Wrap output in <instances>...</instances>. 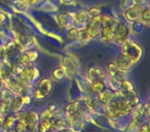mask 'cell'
Here are the masks:
<instances>
[{
	"label": "cell",
	"mask_w": 150,
	"mask_h": 132,
	"mask_svg": "<svg viewBox=\"0 0 150 132\" xmlns=\"http://www.w3.org/2000/svg\"><path fill=\"white\" fill-rule=\"evenodd\" d=\"M133 107L127 100H111L108 103V113L111 117H121L129 113Z\"/></svg>",
	"instance_id": "cell-1"
},
{
	"label": "cell",
	"mask_w": 150,
	"mask_h": 132,
	"mask_svg": "<svg viewBox=\"0 0 150 132\" xmlns=\"http://www.w3.org/2000/svg\"><path fill=\"white\" fill-rule=\"evenodd\" d=\"M122 55H125V56L127 57L132 62L135 63L140 59V57H141V55H142V51L136 44L127 41L125 44V46H123Z\"/></svg>",
	"instance_id": "cell-2"
},
{
	"label": "cell",
	"mask_w": 150,
	"mask_h": 132,
	"mask_svg": "<svg viewBox=\"0 0 150 132\" xmlns=\"http://www.w3.org/2000/svg\"><path fill=\"white\" fill-rule=\"evenodd\" d=\"M18 119H19V121H23L24 123L27 125L28 130H31V131H33V130L35 129L38 123L37 115H36L35 113H33V111L20 113Z\"/></svg>",
	"instance_id": "cell-3"
},
{
	"label": "cell",
	"mask_w": 150,
	"mask_h": 132,
	"mask_svg": "<svg viewBox=\"0 0 150 132\" xmlns=\"http://www.w3.org/2000/svg\"><path fill=\"white\" fill-rule=\"evenodd\" d=\"M101 28H102V26H101V23H100V16H97V17L93 18V20L90 22V24H88L86 31V33L88 34L90 38H95L100 35Z\"/></svg>",
	"instance_id": "cell-4"
},
{
	"label": "cell",
	"mask_w": 150,
	"mask_h": 132,
	"mask_svg": "<svg viewBox=\"0 0 150 132\" xmlns=\"http://www.w3.org/2000/svg\"><path fill=\"white\" fill-rule=\"evenodd\" d=\"M50 90H52V84L48 80H41L40 83L38 84L37 89L35 90V93H34V96L37 99H41L44 98L46 95L50 94Z\"/></svg>",
	"instance_id": "cell-5"
},
{
	"label": "cell",
	"mask_w": 150,
	"mask_h": 132,
	"mask_svg": "<svg viewBox=\"0 0 150 132\" xmlns=\"http://www.w3.org/2000/svg\"><path fill=\"white\" fill-rule=\"evenodd\" d=\"M132 64H133V62H132L131 60H129L127 57H125V55L121 54L120 56H118L116 58V60H115V66H116L118 69L120 70H127L129 69V67L132 66Z\"/></svg>",
	"instance_id": "cell-6"
},
{
	"label": "cell",
	"mask_w": 150,
	"mask_h": 132,
	"mask_svg": "<svg viewBox=\"0 0 150 132\" xmlns=\"http://www.w3.org/2000/svg\"><path fill=\"white\" fill-rule=\"evenodd\" d=\"M129 33V30L125 25H116V29H114V38L116 41H123L125 40Z\"/></svg>",
	"instance_id": "cell-7"
},
{
	"label": "cell",
	"mask_w": 150,
	"mask_h": 132,
	"mask_svg": "<svg viewBox=\"0 0 150 132\" xmlns=\"http://www.w3.org/2000/svg\"><path fill=\"white\" fill-rule=\"evenodd\" d=\"M141 11H142V9L139 5H135V6L129 7V9L125 11V18L131 22L136 21L137 19H139Z\"/></svg>",
	"instance_id": "cell-8"
},
{
	"label": "cell",
	"mask_w": 150,
	"mask_h": 132,
	"mask_svg": "<svg viewBox=\"0 0 150 132\" xmlns=\"http://www.w3.org/2000/svg\"><path fill=\"white\" fill-rule=\"evenodd\" d=\"M116 25H110V26H105L103 29L101 30V35L102 38L106 41H111L114 38V28Z\"/></svg>",
	"instance_id": "cell-9"
},
{
	"label": "cell",
	"mask_w": 150,
	"mask_h": 132,
	"mask_svg": "<svg viewBox=\"0 0 150 132\" xmlns=\"http://www.w3.org/2000/svg\"><path fill=\"white\" fill-rule=\"evenodd\" d=\"M62 65H63L62 69L64 70V72L66 71V72H68L69 74H73L75 72V68H76V66H75L74 62H73L69 57H64V58H63Z\"/></svg>",
	"instance_id": "cell-10"
},
{
	"label": "cell",
	"mask_w": 150,
	"mask_h": 132,
	"mask_svg": "<svg viewBox=\"0 0 150 132\" xmlns=\"http://www.w3.org/2000/svg\"><path fill=\"white\" fill-rule=\"evenodd\" d=\"M113 98H114V94L109 90H105L104 89V90H103L102 92H100V94H99V99H100V101H102L104 104H108L111 100H113Z\"/></svg>",
	"instance_id": "cell-11"
},
{
	"label": "cell",
	"mask_w": 150,
	"mask_h": 132,
	"mask_svg": "<svg viewBox=\"0 0 150 132\" xmlns=\"http://www.w3.org/2000/svg\"><path fill=\"white\" fill-rule=\"evenodd\" d=\"M52 127H54V122H52V120L50 119V118H43V120H42L41 124H40V126H39V130H40V132H45V131H47V130L52 129Z\"/></svg>",
	"instance_id": "cell-12"
},
{
	"label": "cell",
	"mask_w": 150,
	"mask_h": 132,
	"mask_svg": "<svg viewBox=\"0 0 150 132\" xmlns=\"http://www.w3.org/2000/svg\"><path fill=\"white\" fill-rule=\"evenodd\" d=\"M22 106H23V101H22L21 98H15L11 100V103H9V109H11V111H19Z\"/></svg>",
	"instance_id": "cell-13"
},
{
	"label": "cell",
	"mask_w": 150,
	"mask_h": 132,
	"mask_svg": "<svg viewBox=\"0 0 150 132\" xmlns=\"http://www.w3.org/2000/svg\"><path fill=\"white\" fill-rule=\"evenodd\" d=\"M88 76H90L91 80L93 81V82H95V81H99L101 78V72L100 70L98 69V68H91L90 70H88Z\"/></svg>",
	"instance_id": "cell-14"
},
{
	"label": "cell",
	"mask_w": 150,
	"mask_h": 132,
	"mask_svg": "<svg viewBox=\"0 0 150 132\" xmlns=\"http://www.w3.org/2000/svg\"><path fill=\"white\" fill-rule=\"evenodd\" d=\"M92 89L95 91V92L100 93L105 89V84L103 82H101L100 80L95 81V82H93V84H92Z\"/></svg>",
	"instance_id": "cell-15"
},
{
	"label": "cell",
	"mask_w": 150,
	"mask_h": 132,
	"mask_svg": "<svg viewBox=\"0 0 150 132\" xmlns=\"http://www.w3.org/2000/svg\"><path fill=\"white\" fill-rule=\"evenodd\" d=\"M86 19H88V14L86 11H79V13H77L75 15V20L77 22H79V23L86 22Z\"/></svg>",
	"instance_id": "cell-16"
},
{
	"label": "cell",
	"mask_w": 150,
	"mask_h": 132,
	"mask_svg": "<svg viewBox=\"0 0 150 132\" xmlns=\"http://www.w3.org/2000/svg\"><path fill=\"white\" fill-rule=\"evenodd\" d=\"M68 21H69V16L67 15V14H60V15L58 16V22L61 26L67 25Z\"/></svg>",
	"instance_id": "cell-17"
},
{
	"label": "cell",
	"mask_w": 150,
	"mask_h": 132,
	"mask_svg": "<svg viewBox=\"0 0 150 132\" xmlns=\"http://www.w3.org/2000/svg\"><path fill=\"white\" fill-rule=\"evenodd\" d=\"M77 109H78V103L73 102L67 106L66 111H67V113H69V116H70V115H72V113H77Z\"/></svg>",
	"instance_id": "cell-18"
},
{
	"label": "cell",
	"mask_w": 150,
	"mask_h": 132,
	"mask_svg": "<svg viewBox=\"0 0 150 132\" xmlns=\"http://www.w3.org/2000/svg\"><path fill=\"white\" fill-rule=\"evenodd\" d=\"M28 130V127L23 121H19V123L16 125V131L17 132H26Z\"/></svg>",
	"instance_id": "cell-19"
},
{
	"label": "cell",
	"mask_w": 150,
	"mask_h": 132,
	"mask_svg": "<svg viewBox=\"0 0 150 132\" xmlns=\"http://www.w3.org/2000/svg\"><path fill=\"white\" fill-rule=\"evenodd\" d=\"M15 122H16V117H13V116H8V117L5 118L4 126L6 128H11V126H13Z\"/></svg>",
	"instance_id": "cell-20"
},
{
	"label": "cell",
	"mask_w": 150,
	"mask_h": 132,
	"mask_svg": "<svg viewBox=\"0 0 150 132\" xmlns=\"http://www.w3.org/2000/svg\"><path fill=\"white\" fill-rule=\"evenodd\" d=\"M52 76H54V78H56V80H61V78H63V76H65V72L62 68H57V69H54V72H52Z\"/></svg>",
	"instance_id": "cell-21"
},
{
	"label": "cell",
	"mask_w": 150,
	"mask_h": 132,
	"mask_svg": "<svg viewBox=\"0 0 150 132\" xmlns=\"http://www.w3.org/2000/svg\"><path fill=\"white\" fill-rule=\"evenodd\" d=\"M78 32H79V30H77L76 28H73V29H71L70 31L68 32V35H67V37H68L70 40L76 39V37L78 36Z\"/></svg>",
	"instance_id": "cell-22"
},
{
	"label": "cell",
	"mask_w": 150,
	"mask_h": 132,
	"mask_svg": "<svg viewBox=\"0 0 150 132\" xmlns=\"http://www.w3.org/2000/svg\"><path fill=\"white\" fill-rule=\"evenodd\" d=\"M140 17H141L142 20H144L145 22L149 21V19H150V11H149V9H143V11H141Z\"/></svg>",
	"instance_id": "cell-23"
},
{
	"label": "cell",
	"mask_w": 150,
	"mask_h": 132,
	"mask_svg": "<svg viewBox=\"0 0 150 132\" xmlns=\"http://www.w3.org/2000/svg\"><path fill=\"white\" fill-rule=\"evenodd\" d=\"M77 38L80 40V41H86V40L90 39V36H88V34L86 33V30H82V31H79V32H78Z\"/></svg>",
	"instance_id": "cell-24"
},
{
	"label": "cell",
	"mask_w": 150,
	"mask_h": 132,
	"mask_svg": "<svg viewBox=\"0 0 150 132\" xmlns=\"http://www.w3.org/2000/svg\"><path fill=\"white\" fill-rule=\"evenodd\" d=\"M26 54H27V56L29 57V59H30V61H31V62L37 59V53L34 52V51H29V52H27Z\"/></svg>",
	"instance_id": "cell-25"
},
{
	"label": "cell",
	"mask_w": 150,
	"mask_h": 132,
	"mask_svg": "<svg viewBox=\"0 0 150 132\" xmlns=\"http://www.w3.org/2000/svg\"><path fill=\"white\" fill-rule=\"evenodd\" d=\"M88 15H90V17H97V16L100 15V11L99 9H92L90 11H88Z\"/></svg>",
	"instance_id": "cell-26"
},
{
	"label": "cell",
	"mask_w": 150,
	"mask_h": 132,
	"mask_svg": "<svg viewBox=\"0 0 150 132\" xmlns=\"http://www.w3.org/2000/svg\"><path fill=\"white\" fill-rule=\"evenodd\" d=\"M22 101H23V104H26V103H29L30 102V98L28 96H24L22 97Z\"/></svg>",
	"instance_id": "cell-27"
},
{
	"label": "cell",
	"mask_w": 150,
	"mask_h": 132,
	"mask_svg": "<svg viewBox=\"0 0 150 132\" xmlns=\"http://www.w3.org/2000/svg\"><path fill=\"white\" fill-rule=\"evenodd\" d=\"M139 132H149V129H148V125H147V124H146V125H144V126H142L141 130H140Z\"/></svg>",
	"instance_id": "cell-28"
},
{
	"label": "cell",
	"mask_w": 150,
	"mask_h": 132,
	"mask_svg": "<svg viewBox=\"0 0 150 132\" xmlns=\"http://www.w3.org/2000/svg\"><path fill=\"white\" fill-rule=\"evenodd\" d=\"M5 21V16L2 13H0V26L2 25V23Z\"/></svg>",
	"instance_id": "cell-29"
},
{
	"label": "cell",
	"mask_w": 150,
	"mask_h": 132,
	"mask_svg": "<svg viewBox=\"0 0 150 132\" xmlns=\"http://www.w3.org/2000/svg\"><path fill=\"white\" fill-rule=\"evenodd\" d=\"M3 86H4V81L2 80V78H0V90L3 88Z\"/></svg>",
	"instance_id": "cell-30"
},
{
	"label": "cell",
	"mask_w": 150,
	"mask_h": 132,
	"mask_svg": "<svg viewBox=\"0 0 150 132\" xmlns=\"http://www.w3.org/2000/svg\"><path fill=\"white\" fill-rule=\"evenodd\" d=\"M63 1H64L65 3H70L71 1H72V0H63Z\"/></svg>",
	"instance_id": "cell-31"
},
{
	"label": "cell",
	"mask_w": 150,
	"mask_h": 132,
	"mask_svg": "<svg viewBox=\"0 0 150 132\" xmlns=\"http://www.w3.org/2000/svg\"><path fill=\"white\" fill-rule=\"evenodd\" d=\"M60 132H71L69 130H60Z\"/></svg>",
	"instance_id": "cell-32"
},
{
	"label": "cell",
	"mask_w": 150,
	"mask_h": 132,
	"mask_svg": "<svg viewBox=\"0 0 150 132\" xmlns=\"http://www.w3.org/2000/svg\"><path fill=\"white\" fill-rule=\"evenodd\" d=\"M135 1H136V2L138 3V2H140V1H141V0H135Z\"/></svg>",
	"instance_id": "cell-33"
},
{
	"label": "cell",
	"mask_w": 150,
	"mask_h": 132,
	"mask_svg": "<svg viewBox=\"0 0 150 132\" xmlns=\"http://www.w3.org/2000/svg\"><path fill=\"white\" fill-rule=\"evenodd\" d=\"M50 132H52V131H50Z\"/></svg>",
	"instance_id": "cell-34"
}]
</instances>
